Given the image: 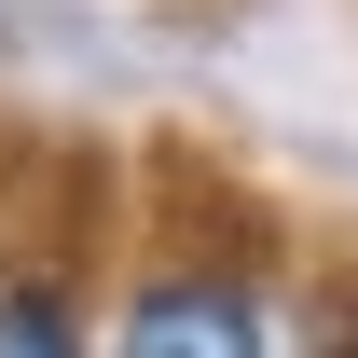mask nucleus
<instances>
[{
    "label": "nucleus",
    "mask_w": 358,
    "mask_h": 358,
    "mask_svg": "<svg viewBox=\"0 0 358 358\" xmlns=\"http://www.w3.org/2000/svg\"><path fill=\"white\" fill-rule=\"evenodd\" d=\"M110 358H262V303H248V275H221V262H166L124 303Z\"/></svg>",
    "instance_id": "f257e3e1"
},
{
    "label": "nucleus",
    "mask_w": 358,
    "mask_h": 358,
    "mask_svg": "<svg viewBox=\"0 0 358 358\" xmlns=\"http://www.w3.org/2000/svg\"><path fill=\"white\" fill-rule=\"evenodd\" d=\"M0 358H83V303H69V275H0Z\"/></svg>",
    "instance_id": "f03ea898"
}]
</instances>
